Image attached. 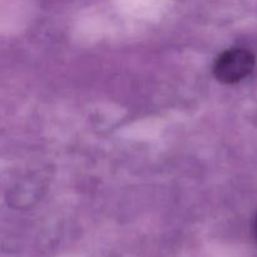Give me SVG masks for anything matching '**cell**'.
<instances>
[{
  "label": "cell",
  "mask_w": 257,
  "mask_h": 257,
  "mask_svg": "<svg viewBox=\"0 0 257 257\" xmlns=\"http://www.w3.org/2000/svg\"><path fill=\"white\" fill-rule=\"evenodd\" d=\"M255 57L243 48H231L221 53L213 64V74L223 84H235L252 73Z\"/></svg>",
  "instance_id": "cell-1"
},
{
  "label": "cell",
  "mask_w": 257,
  "mask_h": 257,
  "mask_svg": "<svg viewBox=\"0 0 257 257\" xmlns=\"http://www.w3.org/2000/svg\"><path fill=\"white\" fill-rule=\"evenodd\" d=\"M253 232H255V236H256V238H257V216H256V218H255V222H253Z\"/></svg>",
  "instance_id": "cell-2"
}]
</instances>
